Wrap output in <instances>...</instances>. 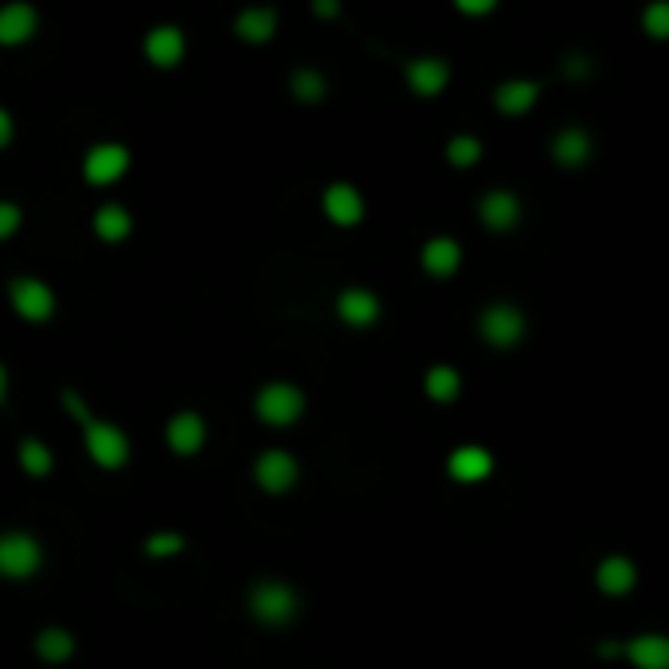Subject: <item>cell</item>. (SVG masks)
Segmentation results:
<instances>
[{"label":"cell","mask_w":669,"mask_h":669,"mask_svg":"<svg viewBox=\"0 0 669 669\" xmlns=\"http://www.w3.org/2000/svg\"><path fill=\"white\" fill-rule=\"evenodd\" d=\"M337 314H341L349 326H372L376 314H380V302H376V294H368V290H344L341 302H337Z\"/></svg>","instance_id":"9a60e30c"},{"label":"cell","mask_w":669,"mask_h":669,"mask_svg":"<svg viewBox=\"0 0 669 669\" xmlns=\"http://www.w3.org/2000/svg\"><path fill=\"white\" fill-rule=\"evenodd\" d=\"M314 12H317V16H333V12H337V4H326V0H317V4H314Z\"/></svg>","instance_id":"d590c367"},{"label":"cell","mask_w":669,"mask_h":669,"mask_svg":"<svg viewBox=\"0 0 669 669\" xmlns=\"http://www.w3.org/2000/svg\"><path fill=\"white\" fill-rule=\"evenodd\" d=\"M145 549L153 552V556H168V552L180 549V537H177V532H157V537H149Z\"/></svg>","instance_id":"f546056e"},{"label":"cell","mask_w":669,"mask_h":669,"mask_svg":"<svg viewBox=\"0 0 669 669\" xmlns=\"http://www.w3.org/2000/svg\"><path fill=\"white\" fill-rule=\"evenodd\" d=\"M255 478H259L262 490L270 493H286L297 482V462L286 450H267V455L255 462Z\"/></svg>","instance_id":"52a82bcc"},{"label":"cell","mask_w":669,"mask_h":669,"mask_svg":"<svg viewBox=\"0 0 669 669\" xmlns=\"http://www.w3.org/2000/svg\"><path fill=\"white\" fill-rule=\"evenodd\" d=\"M458 9L470 12V16H478V12H490L493 0H458Z\"/></svg>","instance_id":"1f68e13d"},{"label":"cell","mask_w":669,"mask_h":669,"mask_svg":"<svg viewBox=\"0 0 669 669\" xmlns=\"http://www.w3.org/2000/svg\"><path fill=\"white\" fill-rule=\"evenodd\" d=\"M20 227V208L16 204H0V239H9Z\"/></svg>","instance_id":"4dcf8cb0"},{"label":"cell","mask_w":669,"mask_h":669,"mask_svg":"<svg viewBox=\"0 0 669 669\" xmlns=\"http://www.w3.org/2000/svg\"><path fill=\"white\" fill-rule=\"evenodd\" d=\"M427 396L438 403H450L458 396V372L446 368V364H438V368L427 372Z\"/></svg>","instance_id":"484cf974"},{"label":"cell","mask_w":669,"mask_h":669,"mask_svg":"<svg viewBox=\"0 0 669 669\" xmlns=\"http://www.w3.org/2000/svg\"><path fill=\"white\" fill-rule=\"evenodd\" d=\"M552 157L560 161V165H584L587 157H591V138H587L584 130H576V126H572V130H564L556 138V145H552Z\"/></svg>","instance_id":"ffe728a7"},{"label":"cell","mask_w":669,"mask_h":669,"mask_svg":"<svg viewBox=\"0 0 669 669\" xmlns=\"http://www.w3.org/2000/svg\"><path fill=\"white\" fill-rule=\"evenodd\" d=\"M446 157H450V165H458V168L474 165V161L482 157V141H478V138H455L450 145H446Z\"/></svg>","instance_id":"83f0119b"},{"label":"cell","mask_w":669,"mask_h":669,"mask_svg":"<svg viewBox=\"0 0 669 669\" xmlns=\"http://www.w3.org/2000/svg\"><path fill=\"white\" fill-rule=\"evenodd\" d=\"M145 56L157 67H177L185 56V36L177 28H153L145 39Z\"/></svg>","instance_id":"5bb4252c"},{"label":"cell","mask_w":669,"mask_h":669,"mask_svg":"<svg viewBox=\"0 0 669 669\" xmlns=\"http://www.w3.org/2000/svg\"><path fill=\"white\" fill-rule=\"evenodd\" d=\"M446 79H450V67H446L443 59H415V63H408L411 91L423 94V98H431V94L443 91Z\"/></svg>","instance_id":"4fadbf2b"},{"label":"cell","mask_w":669,"mask_h":669,"mask_svg":"<svg viewBox=\"0 0 669 669\" xmlns=\"http://www.w3.org/2000/svg\"><path fill=\"white\" fill-rule=\"evenodd\" d=\"M567 74H572V79H576V74H587V63L572 56V59H567Z\"/></svg>","instance_id":"836d02e7"},{"label":"cell","mask_w":669,"mask_h":669,"mask_svg":"<svg viewBox=\"0 0 669 669\" xmlns=\"http://www.w3.org/2000/svg\"><path fill=\"white\" fill-rule=\"evenodd\" d=\"M20 462H24V470H28L32 478L51 474V450H47L39 438H24V443H20Z\"/></svg>","instance_id":"d4e9b609"},{"label":"cell","mask_w":669,"mask_h":669,"mask_svg":"<svg viewBox=\"0 0 669 669\" xmlns=\"http://www.w3.org/2000/svg\"><path fill=\"white\" fill-rule=\"evenodd\" d=\"M646 28H650V36H666L669 32V9L666 4H650V12H646Z\"/></svg>","instance_id":"f1b7e54d"},{"label":"cell","mask_w":669,"mask_h":669,"mask_svg":"<svg viewBox=\"0 0 669 669\" xmlns=\"http://www.w3.org/2000/svg\"><path fill=\"white\" fill-rule=\"evenodd\" d=\"M274 24H279V20H274L270 9H247L239 20H235V32H239L247 44H262V39L274 36Z\"/></svg>","instance_id":"7402d4cb"},{"label":"cell","mask_w":669,"mask_h":669,"mask_svg":"<svg viewBox=\"0 0 669 669\" xmlns=\"http://www.w3.org/2000/svg\"><path fill=\"white\" fill-rule=\"evenodd\" d=\"M446 470H450L455 482H482V478H490L493 458H490V450H482V446H462V450L450 455Z\"/></svg>","instance_id":"8fae6325"},{"label":"cell","mask_w":669,"mask_h":669,"mask_svg":"<svg viewBox=\"0 0 669 669\" xmlns=\"http://www.w3.org/2000/svg\"><path fill=\"white\" fill-rule=\"evenodd\" d=\"M458 259H462V251H458L455 239H431L427 247H423V267L435 274V279H446V274H455L458 270Z\"/></svg>","instance_id":"ac0fdd59"},{"label":"cell","mask_w":669,"mask_h":669,"mask_svg":"<svg viewBox=\"0 0 669 669\" xmlns=\"http://www.w3.org/2000/svg\"><path fill=\"white\" fill-rule=\"evenodd\" d=\"M623 654H626V658H631L638 669H669V642H666V638H658V634H646V638H634Z\"/></svg>","instance_id":"e0dca14e"},{"label":"cell","mask_w":669,"mask_h":669,"mask_svg":"<svg viewBox=\"0 0 669 669\" xmlns=\"http://www.w3.org/2000/svg\"><path fill=\"white\" fill-rule=\"evenodd\" d=\"M204 419L196 415V411H180L173 423H168V446L177 450V455H196L200 446H204Z\"/></svg>","instance_id":"30bf717a"},{"label":"cell","mask_w":669,"mask_h":669,"mask_svg":"<svg viewBox=\"0 0 669 669\" xmlns=\"http://www.w3.org/2000/svg\"><path fill=\"white\" fill-rule=\"evenodd\" d=\"M32 32H36V9H28V4L0 9V44H24Z\"/></svg>","instance_id":"2e32d148"},{"label":"cell","mask_w":669,"mask_h":669,"mask_svg":"<svg viewBox=\"0 0 669 669\" xmlns=\"http://www.w3.org/2000/svg\"><path fill=\"white\" fill-rule=\"evenodd\" d=\"M634 564L626 556H611L599 564V587H603L607 595H626L634 587Z\"/></svg>","instance_id":"d6986e66"},{"label":"cell","mask_w":669,"mask_h":669,"mask_svg":"<svg viewBox=\"0 0 669 669\" xmlns=\"http://www.w3.org/2000/svg\"><path fill=\"white\" fill-rule=\"evenodd\" d=\"M39 567V544L28 532H4L0 537V576L24 579Z\"/></svg>","instance_id":"3957f363"},{"label":"cell","mask_w":669,"mask_h":669,"mask_svg":"<svg viewBox=\"0 0 669 669\" xmlns=\"http://www.w3.org/2000/svg\"><path fill=\"white\" fill-rule=\"evenodd\" d=\"M86 446H91V458L103 466V470H118V466H126V458H130L126 435H121L118 427H110V423H98V419L86 423Z\"/></svg>","instance_id":"277c9868"},{"label":"cell","mask_w":669,"mask_h":669,"mask_svg":"<svg viewBox=\"0 0 669 669\" xmlns=\"http://www.w3.org/2000/svg\"><path fill=\"white\" fill-rule=\"evenodd\" d=\"M9 141H12V118H9L4 110H0V149L9 145Z\"/></svg>","instance_id":"d6a6232c"},{"label":"cell","mask_w":669,"mask_h":669,"mask_svg":"<svg viewBox=\"0 0 669 669\" xmlns=\"http://www.w3.org/2000/svg\"><path fill=\"white\" fill-rule=\"evenodd\" d=\"M290 91H294L302 103H317V98L326 94V79L314 71H297L294 79H290Z\"/></svg>","instance_id":"4316f807"},{"label":"cell","mask_w":669,"mask_h":669,"mask_svg":"<svg viewBox=\"0 0 669 669\" xmlns=\"http://www.w3.org/2000/svg\"><path fill=\"white\" fill-rule=\"evenodd\" d=\"M251 614L267 626H282L297 614V595L286 584H259L251 591Z\"/></svg>","instance_id":"6da1fadb"},{"label":"cell","mask_w":669,"mask_h":669,"mask_svg":"<svg viewBox=\"0 0 669 669\" xmlns=\"http://www.w3.org/2000/svg\"><path fill=\"white\" fill-rule=\"evenodd\" d=\"M540 86L529 83V79H517V83H502L497 86V110L505 114H525L532 103H537Z\"/></svg>","instance_id":"44dd1931"},{"label":"cell","mask_w":669,"mask_h":669,"mask_svg":"<svg viewBox=\"0 0 669 669\" xmlns=\"http://www.w3.org/2000/svg\"><path fill=\"white\" fill-rule=\"evenodd\" d=\"M525 333V317H520L517 306H490L482 314V337L497 349H509V344L520 341Z\"/></svg>","instance_id":"8992f818"},{"label":"cell","mask_w":669,"mask_h":669,"mask_svg":"<svg viewBox=\"0 0 669 669\" xmlns=\"http://www.w3.org/2000/svg\"><path fill=\"white\" fill-rule=\"evenodd\" d=\"M302 408H306V400H302V391H297L294 384H270V388L259 391V400H255L259 419H267L274 427L294 423V419L302 415Z\"/></svg>","instance_id":"7a4b0ae2"},{"label":"cell","mask_w":669,"mask_h":669,"mask_svg":"<svg viewBox=\"0 0 669 669\" xmlns=\"http://www.w3.org/2000/svg\"><path fill=\"white\" fill-rule=\"evenodd\" d=\"M126 165H130V153L121 145H94L86 153V180L91 185H114L126 173Z\"/></svg>","instance_id":"ba28073f"},{"label":"cell","mask_w":669,"mask_h":669,"mask_svg":"<svg viewBox=\"0 0 669 669\" xmlns=\"http://www.w3.org/2000/svg\"><path fill=\"white\" fill-rule=\"evenodd\" d=\"M599 654H603V658H619V654H623V646H619V642H603V646H599Z\"/></svg>","instance_id":"e575fe53"},{"label":"cell","mask_w":669,"mask_h":669,"mask_svg":"<svg viewBox=\"0 0 669 669\" xmlns=\"http://www.w3.org/2000/svg\"><path fill=\"white\" fill-rule=\"evenodd\" d=\"M12 306L28 321H47V317L56 314V294L39 279H16L12 282Z\"/></svg>","instance_id":"5b68a950"},{"label":"cell","mask_w":669,"mask_h":669,"mask_svg":"<svg viewBox=\"0 0 669 669\" xmlns=\"http://www.w3.org/2000/svg\"><path fill=\"white\" fill-rule=\"evenodd\" d=\"M9 400V376H4V364H0V403Z\"/></svg>","instance_id":"8d00e7d4"},{"label":"cell","mask_w":669,"mask_h":669,"mask_svg":"<svg viewBox=\"0 0 669 669\" xmlns=\"http://www.w3.org/2000/svg\"><path fill=\"white\" fill-rule=\"evenodd\" d=\"M36 650L44 661H67L74 654V638L63 631V626H47V631L36 638Z\"/></svg>","instance_id":"cb8c5ba5"},{"label":"cell","mask_w":669,"mask_h":669,"mask_svg":"<svg viewBox=\"0 0 669 669\" xmlns=\"http://www.w3.org/2000/svg\"><path fill=\"white\" fill-rule=\"evenodd\" d=\"M94 232L103 235L106 243L126 239V235H130V215H126V208H118V204L98 208V215H94Z\"/></svg>","instance_id":"603a6c76"},{"label":"cell","mask_w":669,"mask_h":669,"mask_svg":"<svg viewBox=\"0 0 669 669\" xmlns=\"http://www.w3.org/2000/svg\"><path fill=\"white\" fill-rule=\"evenodd\" d=\"M482 223L485 227H493V232H509L513 223L520 220V200L513 192H505V188H493L490 196L482 200Z\"/></svg>","instance_id":"9c48e42d"},{"label":"cell","mask_w":669,"mask_h":669,"mask_svg":"<svg viewBox=\"0 0 669 669\" xmlns=\"http://www.w3.org/2000/svg\"><path fill=\"white\" fill-rule=\"evenodd\" d=\"M326 212L333 223H341V227H353V223L364 220V200L361 192H356L353 185H333L326 192Z\"/></svg>","instance_id":"7c38bea8"}]
</instances>
